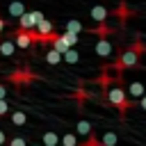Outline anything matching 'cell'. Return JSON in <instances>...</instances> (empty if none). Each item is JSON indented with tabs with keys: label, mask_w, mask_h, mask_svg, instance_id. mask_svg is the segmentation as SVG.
Instances as JSON below:
<instances>
[{
	"label": "cell",
	"mask_w": 146,
	"mask_h": 146,
	"mask_svg": "<svg viewBox=\"0 0 146 146\" xmlns=\"http://www.w3.org/2000/svg\"><path fill=\"white\" fill-rule=\"evenodd\" d=\"M141 55H146V43L137 36L135 39V43L128 48V50H123L119 57H116V64H114V68L116 71H125V68H132V66H137V62H139V57Z\"/></svg>",
	"instance_id": "cell-1"
},
{
	"label": "cell",
	"mask_w": 146,
	"mask_h": 146,
	"mask_svg": "<svg viewBox=\"0 0 146 146\" xmlns=\"http://www.w3.org/2000/svg\"><path fill=\"white\" fill-rule=\"evenodd\" d=\"M105 94H107V100H110V105H114L119 112H121V116H125V112L128 110H132L137 103H130L128 98H125V91L121 89V87H107L105 89Z\"/></svg>",
	"instance_id": "cell-2"
},
{
	"label": "cell",
	"mask_w": 146,
	"mask_h": 146,
	"mask_svg": "<svg viewBox=\"0 0 146 146\" xmlns=\"http://www.w3.org/2000/svg\"><path fill=\"white\" fill-rule=\"evenodd\" d=\"M11 39L16 41L18 48H30L32 43H39V32L32 27V30H25V27H18L16 32H11Z\"/></svg>",
	"instance_id": "cell-3"
},
{
	"label": "cell",
	"mask_w": 146,
	"mask_h": 146,
	"mask_svg": "<svg viewBox=\"0 0 146 146\" xmlns=\"http://www.w3.org/2000/svg\"><path fill=\"white\" fill-rule=\"evenodd\" d=\"M34 78H36V75H34V73H30L27 68H21V71L16 68V71L9 75V80H11V82H16V84H25V82H32Z\"/></svg>",
	"instance_id": "cell-4"
},
{
	"label": "cell",
	"mask_w": 146,
	"mask_h": 146,
	"mask_svg": "<svg viewBox=\"0 0 146 146\" xmlns=\"http://www.w3.org/2000/svg\"><path fill=\"white\" fill-rule=\"evenodd\" d=\"M112 50H114V48H112L110 39H107V36H100L98 43H96V55H98V57H110Z\"/></svg>",
	"instance_id": "cell-5"
},
{
	"label": "cell",
	"mask_w": 146,
	"mask_h": 146,
	"mask_svg": "<svg viewBox=\"0 0 146 146\" xmlns=\"http://www.w3.org/2000/svg\"><path fill=\"white\" fill-rule=\"evenodd\" d=\"M18 25H21V27H25V30H32V27L36 25L34 11H23V14L18 16Z\"/></svg>",
	"instance_id": "cell-6"
},
{
	"label": "cell",
	"mask_w": 146,
	"mask_h": 146,
	"mask_svg": "<svg viewBox=\"0 0 146 146\" xmlns=\"http://www.w3.org/2000/svg\"><path fill=\"white\" fill-rule=\"evenodd\" d=\"M107 9L103 7V5H96V7H91V21L94 23H105L107 21Z\"/></svg>",
	"instance_id": "cell-7"
},
{
	"label": "cell",
	"mask_w": 146,
	"mask_h": 146,
	"mask_svg": "<svg viewBox=\"0 0 146 146\" xmlns=\"http://www.w3.org/2000/svg\"><path fill=\"white\" fill-rule=\"evenodd\" d=\"M128 94H130L132 98H139V96H144V94H146V87H144L139 80H135V82H130V84H128Z\"/></svg>",
	"instance_id": "cell-8"
},
{
	"label": "cell",
	"mask_w": 146,
	"mask_h": 146,
	"mask_svg": "<svg viewBox=\"0 0 146 146\" xmlns=\"http://www.w3.org/2000/svg\"><path fill=\"white\" fill-rule=\"evenodd\" d=\"M14 50H16V41H14V39H5V41H0V55L11 57Z\"/></svg>",
	"instance_id": "cell-9"
},
{
	"label": "cell",
	"mask_w": 146,
	"mask_h": 146,
	"mask_svg": "<svg viewBox=\"0 0 146 146\" xmlns=\"http://www.w3.org/2000/svg\"><path fill=\"white\" fill-rule=\"evenodd\" d=\"M114 16H116L119 21H125V18H130V16H135V11H132V9H128L123 0H119V9L114 11Z\"/></svg>",
	"instance_id": "cell-10"
},
{
	"label": "cell",
	"mask_w": 146,
	"mask_h": 146,
	"mask_svg": "<svg viewBox=\"0 0 146 146\" xmlns=\"http://www.w3.org/2000/svg\"><path fill=\"white\" fill-rule=\"evenodd\" d=\"M50 46H52L55 50H59L62 55H64V52H66V50L71 48V46H68V43L64 41V36H62V34H55V36H52V41H50Z\"/></svg>",
	"instance_id": "cell-11"
},
{
	"label": "cell",
	"mask_w": 146,
	"mask_h": 146,
	"mask_svg": "<svg viewBox=\"0 0 146 146\" xmlns=\"http://www.w3.org/2000/svg\"><path fill=\"white\" fill-rule=\"evenodd\" d=\"M23 11H25V7H23L21 0H11V2H9V16H11V18H18Z\"/></svg>",
	"instance_id": "cell-12"
},
{
	"label": "cell",
	"mask_w": 146,
	"mask_h": 146,
	"mask_svg": "<svg viewBox=\"0 0 146 146\" xmlns=\"http://www.w3.org/2000/svg\"><path fill=\"white\" fill-rule=\"evenodd\" d=\"M62 59H66L68 64H78V59H80V55H78V50H75V46H71L64 55H62Z\"/></svg>",
	"instance_id": "cell-13"
},
{
	"label": "cell",
	"mask_w": 146,
	"mask_h": 146,
	"mask_svg": "<svg viewBox=\"0 0 146 146\" xmlns=\"http://www.w3.org/2000/svg\"><path fill=\"white\" fill-rule=\"evenodd\" d=\"M46 62H48V64H59V62H62V52L55 50V48H50V50L46 52Z\"/></svg>",
	"instance_id": "cell-14"
},
{
	"label": "cell",
	"mask_w": 146,
	"mask_h": 146,
	"mask_svg": "<svg viewBox=\"0 0 146 146\" xmlns=\"http://www.w3.org/2000/svg\"><path fill=\"white\" fill-rule=\"evenodd\" d=\"M78 132H80V135H91V132H94V125L82 119V121H78Z\"/></svg>",
	"instance_id": "cell-15"
},
{
	"label": "cell",
	"mask_w": 146,
	"mask_h": 146,
	"mask_svg": "<svg viewBox=\"0 0 146 146\" xmlns=\"http://www.w3.org/2000/svg\"><path fill=\"white\" fill-rule=\"evenodd\" d=\"M98 141H100L103 146H112V144H116V141H119V137H116L114 132H105V135H103Z\"/></svg>",
	"instance_id": "cell-16"
},
{
	"label": "cell",
	"mask_w": 146,
	"mask_h": 146,
	"mask_svg": "<svg viewBox=\"0 0 146 146\" xmlns=\"http://www.w3.org/2000/svg\"><path fill=\"white\" fill-rule=\"evenodd\" d=\"M11 123H14V125H25V123H27V116H25L23 112H14V114H11Z\"/></svg>",
	"instance_id": "cell-17"
},
{
	"label": "cell",
	"mask_w": 146,
	"mask_h": 146,
	"mask_svg": "<svg viewBox=\"0 0 146 146\" xmlns=\"http://www.w3.org/2000/svg\"><path fill=\"white\" fill-rule=\"evenodd\" d=\"M43 144L46 146H55V144H59V137L55 132H43Z\"/></svg>",
	"instance_id": "cell-18"
},
{
	"label": "cell",
	"mask_w": 146,
	"mask_h": 146,
	"mask_svg": "<svg viewBox=\"0 0 146 146\" xmlns=\"http://www.w3.org/2000/svg\"><path fill=\"white\" fill-rule=\"evenodd\" d=\"M94 34H98V36H110V34H112V27H107L105 23H98V27L94 30Z\"/></svg>",
	"instance_id": "cell-19"
},
{
	"label": "cell",
	"mask_w": 146,
	"mask_h": 146,
	"mask_svg": "<svg viewBox=\"0 0 146 146\" xmlns=\"http://www.w3.org/2000/svg\"><path fill=\"white\" fill-rule=\"evenodd\" d=\"M62 36H64V41H66L68 46H75V43H78V39H80V36H78L75 32H71V30H66V32H64Z\"/></svg>",
	"instance_id": "cell-20"
},
{
	"label": "cell",
	"mask_w": 146,
	"mask_h": 146,
	"mask_svg": "<svg viewBox=\"0 0 146 146\" xmlns=\"http://www.w3.org/2000/svg\"><path fill=\"white\" fill-rule=\"evenodd\" d=\"M66 30H71V32H75V34H80V32H82V25H80V21H75V18H73V21H68V23H66Z\"/></svg>",
	"instance_id": "cell-21"
},
{
	"label": "cell",
	"mask_w": 146,
	"mask_h": 146,
	"mask_svg": "<svg viewBox=\"0 0 146 146\" xmlns=\"http://www.w3.org/2000/svg\"><path fill=\"white\" fill-rule=\"evenodd\" d=\"M59 141H62V144H64V146H75V144H78V137H75V135H71V132H68V135H64V137H62V139H59Z\"/></svg>",
	"instance_id": "cell-22"
},
{
	"label": "cell",
	"mask_w": 146,
	"mask_h": 146,
	"mask_svg": "<svg viewBox=\"0 0 146 146\" xmlns=\"http://www.w3.org/2000/svg\"><path fill=\"white\" fill-rule=\"evenodd\" d=\"M7 112H9V105H7V100H5V98H0V116H2V114H7Z\"/></svg>",
	"instance_id": "cell-23"
},
{
	"label": "cell",
	"mask_w": 146,
	"mask_h": 146,
	"mask_svg": "<svg viewBox=\"0 0 146 146\" xmlns=\"http://www.w3.org/2000/svg\"><path fill=\"white\" fill-rule=\"evenodd\" d=\"M9 144H11V146H25V144H27V141H25V139H23V137H16V139H11V141H9Z\"/></svg>",
	"instance_id": "cell-24"
},
{
	"label": "cell",
	"mask_w": 146,
	"mask_h": 146,
	"mask_svg": "<svg viewBox=\"0 0 146 146\" xmlns=\"http://www.w3.org/2000/svg\"><path fill=\"white\" fill-rule=\"evenodd\" d=\"M137 105H139L141 110H146V94H144V96H139V103H137Z\"/></svg>",
	"instance_id": "cell-25"
},
{
	"label": "cell",
	"mask_w": 146,
	"mask_h": 146,
	"mask_svg": "<svg viewBox=\"0 0 146 146\" xmlns=\"http://www.w3.org/2000/svg\"><path fill=\"white\" fill-rule=\"evenodd\" d=\"M5 96H7V89H5L2 84H0V98H5Z\"/></svg>",
	"instance_id": "cell-26"
},
{
	"label": "cell",
	"mask_w": 146,
	"mask_h": 146,
	"mask_svg": "<svg viewBox=\"0 0 146 146\" xmlns=\"http://www.w3.org/2000/svg\"><path fill=\"white\" fill-rule=\"evenodd\" d=\"M5 139H7V137H5V132L0 130V144H5Z\"/></svg>",
	"instance_id": "cell-27"
},
{
	"label": "cell",
	"mask_w": 146,
	"mask_h": 146,
	"mask_svg": "<svg viewBox=\"0 0 146 146\" xmlns=\"http://www.w3.org/2000/svg\"><path fill=\"white\" fill-rule=\"evenodd\" d=\"M2 30H5V21L0 18V34H2Z\"/></svg>",
	"instance_id": "cell-28"
},
{
	"label": "cell",
	"mask_w": 146,
	"mask_h": 146,
	"mask_svg": "<svg viewBox=\"0 0 146 146\" xmlns=\"http://www.w3.org/2000/svg\"><path fill=\"white\" fill-rule=\"evenodd\" d=\"M116 2H119V0H116Z\"/></svg>",
	"instance_id": "cell-29"
}]
</instances>
